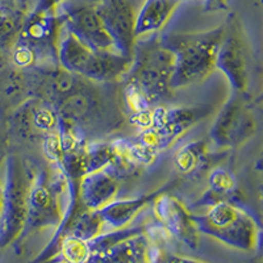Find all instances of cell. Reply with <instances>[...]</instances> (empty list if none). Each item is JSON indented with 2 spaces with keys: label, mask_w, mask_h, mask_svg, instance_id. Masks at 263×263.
Here are the masks:
<instances>
[{
  "label": "cell",
  "mask_w": 263,
  "mask_h": 263,
  "mask_svg": "<svg viewBox=\"0 0 263 263\" xmlns=\"http://www.w3.org/2000/svg\"><path fill=\"white\" fill-rule=\"evenodd\" d=\"M27 17L23 0H0V49L13 45Z\"/></svg>",
  "instance_id": "16"
},
{
  "label": "cell",
  "mask_w": 263,
  "mask_h": 263,
  "mask_svg": "<svg viewBox=\"0 0 263 263\" xmlns=\"http://www.w3.org/2000/svg\"><path fill=\"white\" fill-rule=\"evenodd\" d=\"M58 45V63L65 71L95 82L117 81L125 77L132 57L111 51H96L66 30Z\"/></svg>",
  "instance_id": "3"
},
{
  "label": "cell",
  "mask_w": 263,
  "mask_h": 263,
  "mask_svg": "<svg viewBox=\"0 0 263 263\" xmlns=\"http://www.w3.org/2000/svg\"><path fill=\"white\" fill-rule=\"evenodd\" d=\"M63 28L62 16L57 13V6L37 3L34 9L21 25L15 41L13 60L18 66H30L39 55L50 54L58 61V45Z\"/></svg>",
  "instance_id": "4"
},
{
  "label": "cell",
  "mask_w": 263,
  "mask_h": 263,
  "mask_svg": "<svg viewBox=\"0 0 263 263\" xmlns=\"http://www.w3.org/2000/svg\"><path fill=\"white\" fill-rule=\"evenodd\" d=\"M166 190V187L158 191L150 192L147 195L133 197V199H124V200H114L108 203L103 208L98 210L99 216L104 224L111 225L115 228H123L135 217L144 206L152 203L158 195Z\"/></svg>",
  "instance_id": "15"
},
{
  "label": "cell",
  "mask_w": 263,
  "mask_h": 263,
  "mask_svg": "<svg viewBox=\"0 0 263 263\" xmlns=\"http://www.w3.org/2000/svg\"><path fill=\"white\" fill-rule=\"evenodd\" d=\"M32 175L17 156H8L3 189V211L0 220V242L7 243L20 233L25 225Z\"/></svg>",
  "instance_id": "5"
},
{
  "label": "cell",
  "mask_w": 263,
  "mask_h": 263,
  "mask_svg": "<svg viewBox=\"0 0 263 263\" xmlns=\"http://www.w3.org/2000/svg\"><path fill=\"white\" fill-rule=\"evenodd\" d=\"M63 28L74 34L84 45L96 51L117 53L114 40L105 29L92 3L75 6L62 13ZM119 54V53H117Z\"/></svg>",
  "instance_id": "10"
},
{
  "label": "cell",
  "mask_w": 263,
  "mask_h": 263,
  "mask_svg": "<svg viewBox=\"0 0 263 263\" xmlns=\"http://www.w3.org/2000/svg\"><path fill=\"white\" fill-rule=\"evenodd\" d=\"M37 3H41V4H51V6H55V3H54V0H39Z\"/></svg>",
  "instance_id": "21"
},
{
  "label": "cell",
  "mask_w": 263,
  "mask_h": 263,
  "mask_svg": "<svg viewBox=\"0 0 263 263\" xmlns=\"http://www.w3.org/2000/svg\"><path fill=\"white\" fill-rule=\"evenodd\" d=\"M153 211L166 229L190 246H196L197 230L192 215L175 196L163 194L154 199Z\"/></svg>",
  "instance_id": "12"
},
{
  "label": "cell",
  "mask_w": 263,
  "mask_h": 263,
  "mask_svg": "<svg viewBox=\"0 0 263 263\" xmlns=\"http://www.w3.org/2000/svg\"><path fill=\"white\" fill-rule=\"evenodd\" d=\"M174 57L158 37L136 41L128 77V102L136 112H145L149 104L167 99Z\"/></svg>",
  "instance_id": "1"
},
{
  "label": "cell",
  "mask_w": 263,
  "mask_h": 263,
  "mask_svg": "<svg viewBox=\"0 0 263 263\" xmlns=\"http://www.w3.org/2000/svg\"><path fill=\"white\" fill-rule=\"evenodd\" d=\"M105 29L114 40L116 51L132 57L136 45V11L132 0H98L92 3Z\"/></svg>",
  "instance_id": "9"
},
{
  "label": "cell",
  "mask_w": 263,
  "mask_h": 263,
  "mask_svg": "<svg viewBox=\"0 0 263 263\" xmlns=\"http://www.w3.org/2000/svg\"><path fill=\"white\" fill-rule=\"evenodd\" d=\"M205 144L203 141H195L183 146L175 156V166L182 173L194 170L205 158Z\"/></svg>",
  "instance_id": "17"
},
{
  "label": "cell",
  "mask_w": 263,
  "mask_h": 263,
  "mask_svg": "<svg viewBox=\"0 0 263 263\" xmlns=\"http://www.w3.org/2000/svg\"><path fill=\"white\" fill-rule=\"evenodd\" d=\"M63 2H66V0H54V3H55V6H58L60 3H63Z\"/></svg>",
  "instance_id": "22"
},
{
  "label": "cell",
  "mask_w": 263,
  "mask_h": 263,
  "mask_svg": "<svg viewBox=\"0 0 263 263\" xmlns=\"http://www.w3.org/2000/svg\"><path fill=\"white\" fill-rule=\"evenodd\" d=\"M119 183L105 170L87 174L78 183V200L86 210L98 211L115 200Z\"/></svg>",
  "instance_id": "13"
},
{
  "label": "cell",
  "mask_w": 263,
  "mask_h": 263,
  "mask_svg": "<svg viewBox=\"0 0 263 263\" xmlns=\"http://www.w3.org/2000/svg\"><path fill=\"white\" fill-rule=\"evenodd\" d=\"M180 0H145L136 13L135 37L149 36L164 28L171 18Z\"/></svg>",
  "instance_id": "14"
},
{
  "label": "cell",
  "mask_w": 263,
  "mask_h": 263,
  "mask_svg": "<svg viewBox=\"0 0 263 263\" xmlns=\"http://www.w3.org/2000/svg\"><path fill=\"white\" fill-rule=\"evenodd\" d=\"M196 228L230 245L248 249L254 243V220L229 201L212 204L204 216H192Z\"/></svg>",
  "instance_id": "6"
},
{
  "label": "cell",
  "mask_w": 263,
  "mask_h": 263,
  "mask_svg": "<svg viewBox=\"0 0 263 263\" xmlns=\"http://www.w3.org/2000/svg\"><path fill=\"white\" fill-rule=\"evenodd\" d=\"M257 121L243 100L242 93L234 92L218 112L211 129V138L220 147H234L253 137Z\"/></svg>",
  "instance_id": "7"
},
{
  "label": "cell",
  "mask_w": 263,
  "mask_h": 263,
  "mask_svg": "<svg viewBox=\"0 0 263 263\" xmlns=\"http://www.w3.org/2000/svg\"><path fill=\"white\" fill-rule=\"evenodd\" d=\"M224 28V37L218 48L215 66L216 69L224 72L234 92L242 93L248 87V67L239 23L236 16L230 15Z\"/></svg>",
  "instance_id": "11"
},
{
  "label": "cell",
  "mask_w": 263,
  "mask_h": 263,
  "mask_svg": "<svg viewBox=\"0 0 263 263\" xmlns=\"http://www.w3.org/2000/svg\"><path fill=\"white\" fill-rule=\"evenodd\" d=\"M210 195L212 196L210 200H213L212 204L218 203V201H227V197H229L228 195H232L236 190L233 177L221 168L213 171L210 179Z\"/></svg>",
  "instance_id": "18"
},
{
  "label": "cell",
  "mask_w": 263,
  "mask_h": 263,
  "mask_svg": "<svg viewBox=\"0 0 263 263\" xmlns=\"http://www.w3.org/2000/svg\"><path fill=\"white\" fill-rule=\"evenodd\" d=\"M224 32V27H217L205 32L170 33L159 39L174 57L171 90L200 83L212 74Z\"/></svg>",
  "instance_id": "2"
},
{
  "label": "cell",
  "mask_w": 263,
  "mask_h": 263,
  "mask_svg": "<svg viewBox=\"0 0 263 263\" xmlns=\"http://www.w3.org/2000/svg\"><path fill=\"white\" fill-rule=\"evenodd\" d=\"M228 0H204V11L206 12H217L227 11Z\"/></svg>",
  "instance_id": "19"
},
{
  "label": "cell",
  "mask_w": 263,
  "mask_h": 263,
  "mask_svg": "<svg viewBox=\"0 0 263 263\" xmlns=\"http://www.w3.org/2000/svg\"><path fill=\"white\" fill-rule=\"evenodd\" d=\"M62 221L60 182H51L46 171L32 178L28 194V212L25 227L41 228Z\"/></svg>",
  "instance_id": "8"
},
{
  "label": "cell",
  "mask_w": 263,
  "mask_h": 263,
  "mask_svg": "<svg viewBox=\"0 0 263 263\" xmlns=\"http://www.w3.org/2000/svg\"><path fill=\"white\" fill-rule=\"evenodd\" d=\"M2 211H3V189L0 185V220H2Z\"/></svg>",
  "instance_id": "20"
}]
</instances>
